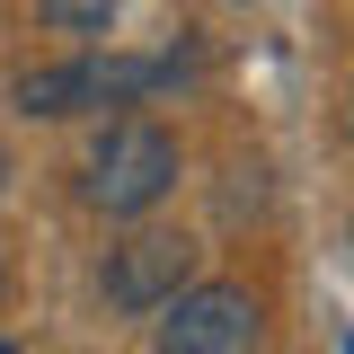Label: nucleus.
Returning <instances> with one entry per match:
<instances>
[{
	"label": "nucleus",
	"instance_id": "nucleus-6",
	"mask_svg": "<svg viewBox=\"0 0 354 354\" xmlns=\"http://www.w3.org/2000/svg\"><path fill=\"white\" fill-rule=\"evenodd\" d=\"M9 177H18V160H9V142H0V204H9Z\"/></svg>",
	"mask_w": 354,
	"mask_h": 354
},
{
	"label": "nucleus",
	"instance_id": "nucleus-9",
	"mask_svg": "<svg viewBox=\"0 0 354 354\" xmlns=\"http://www.w3.org/2000/svg\"><path fill=\"white\" fill-rule=\"evenodd\" d=\"M0 292H9V274H0Z\"/></svg>",
	"mask_w": 354,
	"mask_h": 354
},
{
	"label": "nucleus",
	"instance_id": "nucleus-2",
	"mask_svg": "<svg viewBox=\"0 0 354 354\" xmlns=\"http://www.w3.org/2000/svg\"><path fill=\"white\" fill-rule=\"evenodd\" d=\"M186 80L177 53H80V62H44V71H18L9 97L18 115H88V106H133V97H160V88Z\"/></svg>",
	"mask_w": 354,
	"mask_h": 354
},
{
	"label": "nucleus",
	"instance_id": "nucleus-3",
	"mask_svg": "<svg viewBox=\"0 0 354 354\" xmlns=\"http://www.w3.org/2000/svg\"><path fill=\"white\" fill-rule=\"evenodd\" d=\"M195 283H204V274H195V239H186V230H133V239H115L106 266H97V292H106L115 319H160V310H169L177 292H195Z\"/></svg>",
	"mask_w": 354,
	"mask_h": 354
},
{
	"label": "nucleus",
	"instance_id": "nucleus-5",
	"mask_svg": "<svg viewBox=\"0 0 354 354\" xmlns=\"http://www.w3.org/2000/svg\"><path fill=\"white\" fill-rule=\"evenodd\" d=\"M44 27H62V36H106L115 18H124V0H36Z\"/></svg>",
	"mask_w": 354,
	"mask_h": 354
},
{
	"label": "nucleus",
	"instance_id": "nucleus-1",
	"mask_svg": "<svg viewBox=\"0 0 354 354\" xmlns=\"http://www.w3.org/2000/svg\"><path fill=\"white\" fill-rule=\"evenodd\" d=\"M177 169H186V151H177L169 124H151V115H115V124L88 142L80 160V204L106 221H142L160 195L177 186Z\"/></svg>",
	"mask_w": 354,
	"mask_h": 354
},
{
	"label": "nucleus",
	"instance_id": "nucleus-4",
	"mask_svg": "<svg viewBox=\"0 0 354 354\" xmlns=\"http://www.w3.org/2000/svg\"><path fill=\"white\" fill-rule=\"evenodd\" d=\"M266 346V301L248 283H195L151 319V354H257Z\"/></svg>",
	"mask_w": 354,
	"mask_h": 354
},
{
	"label": "nucleus",
	"instance_id": "nucleus-8",
	"mask_svg": "<svg viewBox=\"0 0 354 354\" xmlns=\"http://www.w3.org/2000/svg\"><path fill=\"white\" fill-rule=\"evenodd\" d=\"M0 354H18V346H9V337H0Z\"/></svg>",
	"mask_w": 354,
	"mask_h": 354
},
{
	"label": "nucleus",
	"instance_id": "nucleus-7",
	"mask_svg": "<svg viewBox=\"0 0 354 354\" xmlns=\"http://www.w3.org/2000/svg\"><path fill=\"white\" fill-rule=\"evenodd\" d=\"M346 142H354V106H346Z\"/></svg>",
	"mask_w": 354,
	"mask_h": 354
},
{
	"label": "nucleus",
	"instance_id": "nucleus-10",
	"mask_svg": "<svg viewBox=\"0 0 354 354\" xmlns=\"http://www.w3.org/2000/svg\"><path fill=\"white\" fill-rule=\"evenodd\" d=\"M346 239H354V230H346Z\"/></svg>",
	"mask_w": 354,
	"mask_h": 354
}]
</instances>
